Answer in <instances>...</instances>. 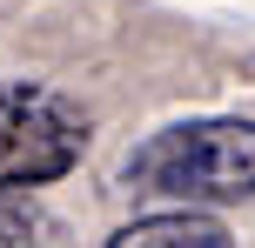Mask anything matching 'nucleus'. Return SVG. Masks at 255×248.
<instances>
[{"mask_svg":"<svg viewBox=\"0 0 255 248\" xmlns=\"http://www.w3.org/2000/svg\"><path fill=\"white\" fill-rule=\"evenodd\" d=\"M88 148V121L74 101H61L54 87H27L7 81L0 87V195L61 181Z\"/></svg>","mask_w":255,"mask_h":248,"instance_id":"nucleus-2","label":"nucleus"},{"mask_svg":"<svg viewBox=\"0 0 255 248\" xmlns=\"http://www.w3.org/2000/svg\"><path fill=\"white\" fill-rule=\"evenodd\" d=\"M108 248H235V235L215 222V215L168 208V215H141V222H128Z\"/></svg>","mask_w":255,"mask_h":248,"instance_id":"nucleus-3","label":"nucleus"},{"mask_svg":"<svg viewBox=\"0 0 255 248\" xmlns=\"http://www.w3.org/2000/svg\"><path fill=\"white\" fill-rule=\"evenodd\" d=\"M121 181L161 201H249L255 195V121H181L128 155Z\"/></svg>","mask_w":255,"mask_h":248,"instance_id":"nucleus-1","label":"nucleus"},{"mask_svg":"<svg viewBox=\"0 0 255 248\" xmlns=\"http://www.w3.org/2000/svg\"><path fill=\"white\" fill-rule=\"evenodd\" d=\"M0 248H54V222L20 195H0Z\"/></svg>","mask_w":255,"mask_h":248,"instance_id":"nucleus-4","label":"nucleus"}]
</instances>
